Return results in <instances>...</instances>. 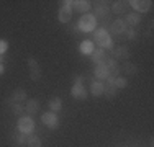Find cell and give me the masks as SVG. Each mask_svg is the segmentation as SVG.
Listing matches in <instances>:
<instances>
[{"label": "cell", "mask_w": 154, "mask_h": 147, "mask_svg": "<svg viewBox=\"0 0 154 147\" xmlns=\"http://www.w3.org/2000/svg\"><path fill=\"white\" fill-rule=\"evenodd\" d=\"M92 39L95 44H98V47L102 49H113V41H112V36H110L108 29L105 28H98L92 33Z\"/></svg>", "instance_id": "6da1fadb"}, {"label": "cell", "mask_w": 154, "mask_h": 147, "mask_svg": "<svg viewBox=\"0 0 154 147\" xmlns=\"http://www.w3.org/2000/svg\"><path fill=\"white\" fill-rule=\"evenodd\" d=\"M75 29H80L84 33H94L97 29V18L94 16V13L82 15L75 25Z\"/></svg>", "instance_id": "7a4b0ae2"}, {"label": "cell", "mask_w": 154, "mask_h": 147, "mask_svg": "<svg viewBox=\"0 0 154 147\" xmlns=\"http://www.w3.org/2000/svg\"><path fill=\"white\" fill-rule=\"evenodd\" d=\"M18 131L21 132V134H31L33 131H35V121H33L31 116H21L20 119H18Z\"/></svg>", "instance_id": "3957f363"}, {"label": "cell", "mask_w": 154, "mask_h": 147, "mask_svg": "<svg viewBox=\"0 0 154 147\" xmlns=\"http://www.w3.org/2000/svg\"><path fill=\"white\" fill-rule=\"evenodd\" d=\"M41 121L43 124H45L46 128H49V129H57L59 128V118L54 111H46L41 115Z\"/></svg>", "instance_id": "277c9868"}, {"label": "cell", "mask_w": 154, "mask_h": 147, "mask_svg": "<svg viewBox=\"0 0 154 147\" xmlns=\"http://www.w3.org/2000/svg\"><path fill=\"white\" fill-rule=\"evenodd\" d=\"M61 8L59 12H57V20L61 21V23H69L72 18V7L69 5V0H66V2H61Z\"/></svg>", "instance_id": "5b68a950"}, {"label": "cell", "mask_w": 154, "mask_h": 147, "mask_svg": "<svg viewBox=\"0 0 154 147\" xmlns=\"http://www.w3.org/2000/svg\"><path fill=\"white\" fill-rule=\"evenodd\" d=\"M128 5H131V8H134V13H146L151 10L152 2L151 0H131L128 2Z\"/></svg>", "instance_id": "8992f818"}, {"label": "cell", "mask_w": 154, "mask_h": 147, "mask_svg": "<svg viewBox=\"0 0 154 147\" xmlns=\"http://www.w3.org/2000/svg\"><path fill=\"white\" fill-rule=\"evenodd\" d=\"M69 5L72 7V12H79V13H82V15H85V13H89V10L92 8V2H89V0H69Z\"/></svg>", "instance_id": "52a82bcc"}, {"label": "cell", "mask_w": 154, "mask_h": 147, "mask_svg": "<svg viewBox=\"0 0 154 147\" xmlns=\"http://www.w3.org/2000/svg\"><path fill=\"white\" fill-rule=\"evenodd\" d=\"M128 29V26H126V23L122 20V18H118V20H113L112 23H110V36H122V34H125V31Z\"/></svg>", "instance_id": "ba28073f"}, {"label": "cell", "mask_w": 154, "mask_h": 147, "mask_svg": "<svg viewBox=\"0 0 154 147\" xmlns=\"http://www.w3.org/2000/svg\"><path fill=\"white\" fill-rule=\"evenodd\" d=\"M110 13V7L107 2H95L94 3V16L95 18H107Z\"/></svg>", "instance_id": "9c48e42d"}, {"label": "cell", "mask_w": 154, "mask_h": 147, "mask_svg": "<svg viewBox=\"0 0 154 147\" xmlns=\"http://www.w3.org/2000/svg\"><path fill=\"white\" fill-rule=\"evenodd\" d=\"M113 52V59L115 61H128V57H130V47L128 46H118L115 47V49H112Z\"/></svg>", "instance_id": "30bf717a"}, {"label": "cell", "mask_w": 154, "mask_h": 147, "mask_svg": "<svg viewBox=\"0 0 154 147\" xmlns=\"http://www.w3.org/2000/svg\"><path fill=\"white\" fill-rule=\"evenodd\" d=\"M71 95H72V98H75V100H85V98L89 97L85 87H84L82 83H74L72 88H71Z\"/></svg>", "instance_id": "8fae6325"}, {"label": "cell", "mask_w": 154, "mask_h": 147, "mask_svg": "<svg viewBox=\"0 0 154 147\" xmlns=\"http://www.w3.org/2000/svg\"><path fill=\"white\" fill-rule=\"evenodd\" d=\"M94 74H95V79H97V80H107L108 77H110V70H108V67H107V64H105V62L97 64Z\"/></svg>", "instance_id": "7c38bea8"}, {"label": "cell", "mask_w": 154, "mask_h": 147, "mask_svg": "<svg viewBox=\"0 0 154 147\" xmlns=\"http://www.w3.org/2000/svg\"><path fill=\"white\" fill-rule=\"evenodd\" d=\"M25 111H26L28 116H33L39 111V101L36 98H30L26 100V105H25Z\"/></svg>", "instance_id": "4fadbf2b"}, {"label": "cell", "mask_w": 154, "mask_h": 147, "mask_svg": "<svg viewBox=\"0 0 154 147\" xmlns=\"http://www.w3.org/2000/svg\"><path fill=\"white\" fill-rule=\"evenodd\" d=\"M90 57H92V62L95 65L97 64H102V62L107 61V54H105V49H102V47H97V49H94V52L90 54Z\"/></svg>", "instance_id": "5bb4252c"}, {"label": "cell", "mask_w": 154, "mask_h": 147, "mask_svg": "<svg viewBox=\"0 0 154 147\" xmlns=\"http://www.w3.org/2000/svg\"><path fill=\"white\" fill-rule=\"evenodd\" d=\"M26 90L25 88H15L12 93V101L13 103H26Z\"/></svg>", "instance_id": "9a60e30c"}, {"label": "cell", "mask_w": 154, "mask_h": 147, "mask_svg": "<svg viewBox=\"0 0 154 147\" xmlns=\"http://www.w3.org/2000/svg\"><path fill=\"white\" fill-rule=\"evenodd\" d=\"M125 23H126V26L128 28H134V26H138L139 23H141V16H139L138 13H128L126 16H125Z\"/></svg>", "instance_id": "2e32d148"}, {"label": "cell", "mask_w": 154, "mask_h": 147, "mask_svg": "<svg viewBox=\"0 0 154 147\" xmlns=\"http://www.w3.org/2000/svg\"><path fill=\"white\" fill-rule=\"evenodd\" d=\"M128 7H130L128 2H115L112 7H110V12H113L116 15H123V13H126Z\"/></svg>", "instance_id": "e0dca14e"}, {"label": "cell", "mask_w": 154, "mask_h": 147, "mask_svg": "<svg viewBox=\"0 0 154 147\" xmlns=\"http://www.w3.org/2000/svg\"><path fill=\"white\" fill-rule=\"evenodd\" d=\"M90 93L94 97H102L103 95V82H98V80H94L90 83Z\"/></svg>", "instance_id": "ac0fdd59"}, {"label": "cell", "mask_w": 154, "mask_h": 147, "mask_svg": "<svg viewBox=\"0 0 154 147\" xmlns=\"http://www.w3.org/2000/svg\"><path fill=\"white\" fill-rule=\"evenodd\" d=\"M108 83H113V87L118 90V88H126L128 85V80L125 79V77H115V79H112V77H108L107 79Z\"/></svg>", "instance_id": "d6986e66"}, {"label": "cell", "mask_w": 154, "mask_h": 147, "mask_svg": "<svg viewBox=\"0 0 154 147\" xmlns=\"http://www.w3.org/2000/svg\"><path fill=\"white\" fill-rule=\"evenodd\" d=\"M116 93H118V90H116L115 87H113V83H103V95L108 98V100H113V98L116 97Z\"/></svg>", "instance_id": "ffe728a7"}, {"label": "cell", "mask_w": 154, "mask_h": 147, "mask_svg": "<svg viewBox=\"0 0 154 147\" xmlns=\"http://www.w3.org/2000/svg\"><path fill=\"white\" fill-rule=\"evenodd\" d=\"M94 43H92V39H85V41H82L80 43V46H79V51L82 54H92L94 52Z\"/></svg>", "instance_id": "44dd1931"}, {"label": "cell", "mask_w": 154, "mask_h": 147, "mask_svg": "<svg viewBox=\"0 0 154 147\" xmlns=\"http://www.w3.org/2000/svg\"><path fill=\"white\" fill-rule=\"evenodd\" d=\"M122 70L126 74V75H136L138 74V65L134 64V62H125L123 64V67H122Z\"/></svg>", "instance_id": "7402d4cb"}, {"label": "cell", "mask_w": 154, "mask_h": 147, "mask_svg": "<svg viewBox=\"0 0 154 147\" xmlns=\"http://www.w3.org/2000/svg\"><path fill=\"white\" fill-rule=\"evenodd\" d=\"M48 106H49V111L57 113V111H59V110L62 108V100H61L59 97H54V98H51V100H49Z\"/></svg>", "instance_id": "603a6c76"}, {"label": "cell", "mask_w": 154, "mask_h": 147, "mask_svg": "<svg viewBox=\"0 0 154 147\" xmlns=\"http://www.w3.org/2000/svg\"><path fill=\"white\" fill-rule=\"evenodd\" d=\"M26 147H41V139H39L38 136L30 134L26 137Z\"/></svg>", "instance_id": "cb8c5ba5"}, {"label": "cell", "mask_w": 154, "mask_h": 147, "mask_svg": "<svg viewBox=\"0 0 154 147\" xmlns=\"http://www.w3.org/2000/svg\"><path fill=\"white\" fill-rule=\"evenodd\" d=\"M12 111H13V115L15 116H23V113H25V105L23 103H12Z\"/></svg>", "instance_id": "d4e9b609"}, {"label": "cell", "mask_w": 154, "mask_h": 147, "mask_svg": "<svg viewBox=\"0 0 154 147\" xmlns=\"http://www.w3.org/2000/svg\"><path fill=\"white\" fill-rule=\"evenodd\" d=\"M125 34H126V38H128V39H131V41H134V39L138 38L136 29H133V28H128L126 31H125Z\"/></svg>", "instance_id": "484cf974"}, {"label": "cell", "mask_w": 154, "mask_h": 147, "mask_svg": "<svg viewBox=\"0 0 154 147\" xmlns=\"http://www.w3.org/2000/svg\"><path fill=\"white\" fill-rule=\"evenodd\" d=\"M26 64H28V67H30V70H35V69H39V64H38V62H36L33 57H28Z\"/></svg>", "instance_id": "4316f807"}, {"label": "cell", "mask_w": 154, "mask_h": 147, "mask_svg": "<svg viewBox=\"0 0 154 147\" xmlns=\"http://www.w3.org/2000/svg\"><path fill=\"white\" fill-rule=\"evenodd\" d=\"M7 49H8V43L5 39H0V56H3L7 52Z\"/></svg>", "instance_id": "83f0119b"}, {"label": "cell", "mask_w": 154, "mask_h": 147, "mask_svg": "<svg viewBox=\"0 0 154 147\" xmlns=\"http://www.w3.org/2000/svg\"><path fill=\"white\" fill-rule=\"evenodd\" d=\"M30 77H31V80H39L41 79V69H35V70H31Z\"/></svg>", "instance_id": "f1b7e54d"}, {"label": "cell", "mask_w": 154, "mask_h": 147, "mask_svg": "<svg viewBox=\"0 0 154 147\" xmlns=\"http://www.w3.org/2000/svg\"><path fill=\"white\" fill-rule=\"evenodd\" d=\"M15 142H17L18 146L25 144V142H26V134H18L17 137H15Z\"/></svg>", "instance_id": "f546056e"}, {"label": "cell", "mask_w": 154, "mask_h": 147, "mask_svg": "<svg viewBox=\"0 0 154 147\" xmlns=\"http://www.w3.org/2000/svg\"><path fill=\"white\" fill-rule=\"evenodd\" d=\"M82 82H84V77L75 74V75H74V83H82Z\"/></svg>", "instance_id": "4dcf8cb0"}, {"label": "cell", "mask_w": 154, "mask_h": 147, "mask_svg": "<svg viewBox=\"0 0 154 147\" xmlns=\"http://www.w3.org/2000/svg\"><path fill=\"white\" fill-rule=\"evenodd\" d=\"M3 72H5V69H3V64H0V75H3Z\"/></svg>", "instance_id": "1f68e13d"}]
</instances>
